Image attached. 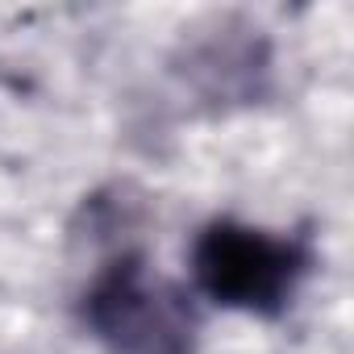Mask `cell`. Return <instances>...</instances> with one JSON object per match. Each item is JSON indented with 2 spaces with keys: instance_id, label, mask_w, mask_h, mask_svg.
<instances>
[{
  "instance_id": "1",
  "label": "cell",
  "mask_w": 354,
  "mask_h": 354,
  "mask_svg": "<svg viewBox=\"0 0 354 354\" xmlns=\"http://www.w3.org/2000/svg\"><path fill=\"white\" fill-rule=\"evenodd\" d=\"M304 271V242L246 221H213L201 230L192 246L196 288L213 304L238 313H279L292 300Z\"/></svg>"
},
{
  "instance_id": "2",
  "label": "cell",
  "mask_w": 354,
  "mask_h": 354,
  "mask_svg": "<svg viewBox=\"0 0 354 354\" xmlns=\"http://www.w3.org/2000/svg\"><path fill=\"white\" fill-rule=\"evenodd\" d=\"M84 317L117 354H188L196 333L188 300L142 259L104 267L84 296Z\"/></svg>"
}]
</instances>
